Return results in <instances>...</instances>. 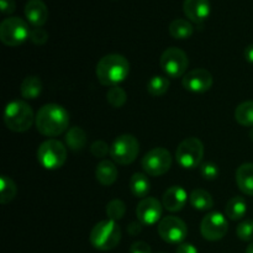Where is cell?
Segmentation results:
<instances>
[{
	"label": "cell",
	"mask_w": 253,
	"mask_h": 253,
	"mask_svg": "<svg viewBox=\"0 0 253 253\" xmlns=\"http://www.w3.org/2000/svg\"><path fill=\"white\" fill-rule=\"evenodd\" d=\"M168 31H169V35L173 39L188 40L189 37H192L193 32H194V27L188 20L177 19L170 22Z\"/></svg>",
	"instance_id": "obj_25"
},
{
	"label": "cell",
	"mask_w": 253,
	"mask_h": 253,
	"mask_svg": "<svg viewBox=\"0 0 253 253\" xmlns=\"http://www.w3.org/2000/svg\"><path fill=\"white\" fill-rule=\"evenodd\" d=\"M130 253H152L151 246L145 241H136L131 245Z\"/></svg>",
	"instance_id": "obj_35"
},
{
	"label": "cell",
	"mask_w": 253,
	"mask_h": 253,
	"mask_svg": "<svg viewBox=\"0 0 253 253\" xmlns=\"http://www.w3.org/2000/svg\"><path fill=\"white\" fill-rule=\"evenodd\" d=\"M21 96L26 100H34L42 93V82L39 77L29 76L22 81L20 86Z\"/></svg>",
	"instance_id": "obj_21"
},
{
	"label": "cell",
	"mask_w": 253,
	"mask_h": 253,
	"mask_svg": "<svg viewBox=\"0 0 253 253\" xmlns=\"http://www.w3.org/2000/svg\"><path fill=\"white\" fill-rule=\"evenodd\" d=\"M66 145L69 150L74 151H82L86 145V133L85 131L82 127H78V126H74V127H71L68 130V132L66 133Z\"/></svg>",
	"instance_id": "obj_24"
},
{
	"label": "cell",
	"mask_w": 253,
	"mask_h": 253,
	"mask_svg": "<svg viewBox=\"0 0 253 253\" xmlns=\"http://www.w3.org/2000/svg\"><path fill=\"white\" fill-rule=\"evenodd\" d=\"M130 73V63L124 56L111 53L104 56L95 68L96 78L103 85L115 86L123 83Z\"/></svg>",
	"instance_id": "obj_2"
},
{
	"label": "cell",
	"mask_w": 253,
	"mask_h": 253,
	"mask_svg": "<svg viewBox=\"0 0 253 253\" xmlns=\"http://www.w3.org/2000/svg\"><path fill=\"white\" fill-rule=\"evenodd\" d=\"M204 157V145L197 137L183 140L175 151L177 163L184 169H194L202 165Z\"/></svg>",
	"instance_id": "obj_7"
},
{
	"label": "cell",
	"mask_w": 253,
	"mask_h": 253,
	"mask_svg": "<svg viewBox=\"0 0 253 253\" xmlns=\"http://www.w3.org/2000/svg\"><path fill=\"white\" fill-rule=\"evenodd\" d=\"M175 253H199V252H198L197 247H195L194 245L185 244V242H183V244L178 245Z\"/></svg>",
	"instance_id": "obj_37"
},
{
	"label": "cell",
	"mask_w": 253,
	"mask_h": 253,
	"mask_svg": "<svg viewBox=\"0 0 253 253\" xmlns=\"http://www.w3.org/2000/svg\"><path fill=\"white\" fill-rule=\"evenodd\" d=\"M189 203L195 210L207 211L214 207V199L211 194L205 189H194L189 195Z\"/></svg>",
	"instance_id": "obj_22"
},
{
	"label": "cell",
	"mask_w": 253,
	"mask_h": 253,
	"mask_svg": "<svg viewBox=\"0 0 253 253\" xmlns=\"http://www.w3.org/2000/svg\"><path fill=\"white\" fill-rule=\"evenodd\" d=\"M237 237L241 241L251 242L253 241V220H245L237 226Z\"/></svg>",
	"instance_id": "obj_31"
},
{
	"label": "cell",
	"mask_w": 253,
	"mask_h": 253,
	"mask_svg": "<svg viewBox=\"0 0 253 253\" xmlns=\"http://www.w3.org/2000/svg\"><path fill=\"white\" fill-rule=\"evenodd\" d=\"M30 40L36 46H42L48 41V32L42 27H34L30 32Z\"/></svg>",
	"instance_id": "obj_34"
},
{
	"label": "cell",
	"mask_w": 253,
	"mask_h": 253,
	"mask_svg": "<svg viewBox=\"0 0 253 253\" xmlns=\"http://www.w3.org/2000/svg\"><path fill=\"white\" fill-rule=\"evenodd\" d=\"M172 155L163 147H156L148 151L141 161L145 173L151 177H160L166 174L172 167Z\"/></svg>",
	"instance_id": "obj_9"
},
{
	"label": "cell",
	"mask_w": 253,
	"mask_h": 253,
	"mask_svg": "<svg viewBox=\"0 0 253 253\" xmlns=\"http://www.w3.org/2000/svg\"><path fill=\"white\" fill-rule=\"evenodd\" d=\"M140 152V143L135 136L124 133L118 136L110 146V157L113 162L126 166L135 162Z\"/></svg>",
	"instance_id": "obj_6"
},
{
	"label": "cell",
	"mask_w": 253,
	"mask_h": 253,
	"mask_svg": "<svg viewBox=\"0 0 253 253\" xmlns=\"http://www.w3.org/2000/svg\"><path fill=\"white\" fill-rule=\"evenodd\" d=\"M141 231H142V224H141L140 221H133L127 226V232L131 236H136V235L140 234Z\"/></svg>",
	"instance_id": "obj_38"
},
{
	"label": "cell",
	"mask_w": 253,
	"mask_h": 253,
	"mask_svg": "<svg viewBox=\"0 0 253 253\" xmlns=\"http://www.w3.org/2000/svg\"><path fill=\"white\" fill-rule=\"evenodd\" d=\"M25 16L34 27H42L48 20V9L42 0H29L25 5Z\"/></svg>",
	"instance_id": "obj_17"
},
{
	"label": "cell",
	"mask_w": 253,
	"mask_h": 253,
	"mask_svg": "<svg viewBox=\"0 0 253 253\" xmlns=\"http://www.w3.org/2000/svg\"><path fill=\"white\" fill-rule=\"evenodd\" d=\"M229 231V222L221 212H210L200 224L202 236L208 241H220Z\"/></svg>",
	"instance_id": "obj_12"
},
{
	"label": "cell",
	"mask_w": 253,
	"mask_h": 253,
	"mask_svg": "<svg viewBox=\"0 0 253 253\" xmlns=\"http://www.w3.org/2000/svg\"><path fill=\"white\" fill-rule=\"evenodd\" d=\"M130 190L133 197L145 199L150 194L151 183L145 173H135L130 179Z\"/></svg>",
	"instance_id": "obj_20"
},
{
	"label": "cell",
	"mask_w": 253,
	"mask_h": 253,
	"mask_svg": "<svg viewBox=\"0 0 253 253\" xmlns=\"http://www.w3.org/2000/svg\"><path fill=\"white\" fill-rule=\"evenodd\" d=\"M235 120L245 127H253V100L244 101L237 106Z\"/></svg>",
	"instance_id": "obj_26"
},
{
	"label": "cell",
	"mask_w": 253,
	"mask_h": 253,
	"mask_svg": "<svg viewBox=\"0 0 253 253\" xmlns=\"http://www.w3.org/2000/svg\"><path fill=\"white\" fill-rule=\"evenodd\" d=\"M29 25L16 16H10L0 24V41L9 47H16L30 39Z\"/></svg>",
	"instance_id": "obj_8"
},
{
	"label": "cell",
	"mask_w": 253,
	"mask_h": 253,
	"mask_svg": "<svg viewBox=\"0 0 253 253\" xmlns=\"http://www.w3.org/2000/svg\"><path fill=\"white\" fill-rule=\"evenodd\" d=\"M126 212V205L123 200L114 199L106 205V216L109 220L113 221H119L125 216Z\"/></svg>",
	"instance_id": "obj_30"
},
{
	"label": "cell",
	"mask_w": 253,
	"mask_h": 253,
	"mask_svg": "<svg viewBox=\"0 0 253 253\" xmlns=\"http://www.w3.org/2000/svg\"><path fill=\"white\" fill-rule=\"evenodd\" d=\"M214 79L211 73L204 68H197L185 73L183 77L182 84L184 89L192 93H205L212 86Z\"/></svg>",
	"instance_id": "obj_14"
},
{
	"label": "cell",
	"mask_w": 253,
	"mask_h": 253,
	"mask_svg": "<svg viewBox=\"0 0 253 253\" xmlns=\"http://www.w3.org/2000/svg\"><path fill=\"white\" fill-rule=\"evenodd\" d=\"M90 153L96 158H104L108 156V153H110V147L105 141H94L90 146Z\"/></svg>",
	"instance_id": "obj_33"
},
{
	"label": "cell",
	"mask_w": 253,
	"mask_h": 253,
	"mask_svg": "<svg viewBox=\"0 0 253 253\" xmlns=\"http://www.w3.org/2000/svg\"><path fill=\"white\" fill-rule=\"evenodd\" d=\"M0 7L4 15H11L16 9L15 0H0Z\"/></svg>",
	"instance_id": "obj_36"
},
{
	"label": "cell",
	"mask_w": 253,
	"mask_h": 253,
	"mask_svg": "<svg viewBox=\"0 0 253 253\" xmlns=\"http://www.w3.org/2000/svg\"><path fill=\"white\" fill-rule=\"evenodd\" d=\"M36 120L32 108L22 100L10 101L4 111V123L14 132H25L30 130Z\"/></svg>",
	"instance_id": "obj_3"
},
{
	"label": "cell",
	"mask_w": 253,
	"mask_h": 253,
	"mask_svg": "<svg viewBox=\"0 0 253 253\" xmlns=\"http://www.w3.org/2000/svg\"><path fill=\"white\" fill-rule=\"evenodd\" d=\"M158 235L167 244L180 245L187 239L188 227L179 217L166 216L158 222Z\"/></svg>",
	"instance_id": "obj_11"
},
{
	"label": "cell",
	"mask_w": 253,
	"mask_h": 253,
	"mask_svg": "<svg viewBox=\"0 0 253 253\" xmlns=\"http://www.w3.org/2000/svg\"><path fill=\"white\" fill-rule=\"evenodd\" d=\"M37 131L47 137L62 135L69 126V113L58 104H46L36 114Z\"/></svg>",
	"instance_id": "obj_1"
},
{
	"label": "cell",
	"mask_w": 253,
	"mask_h": 253,
	"mask_svg": "<svg viewBox=\"0 0 253 253\" xmlns=\"http://www.w3.org/2000/svg\"><path fill=\"white\" fill-rule=\"evenodd\" d=\"M160 64L166 76L175 79L185 76L189 66V59L184 51L178 47H169L161 56Z\"/></svg>",
	"instance_id": "obj_10"
},
{
	"label": "cell",
	"mask_w": 253,
	"mask_h": 253,
	"mask_svg": "<svg viewBox=\"0 0 253 253\" xmlns=\"http://www.w3.org/2000/svg\"><path fill=\"white\" fill-rule=\"evenodd\" d=\"M163 205L156 198L147 197L138 203L136 208V216L137 220L145 226H152L158 224L162 217Z\"/></svg>",
	"instance_id": "obj_13"
},
{
	"label": "cell",
	"mask_w": 253,
	"mask_h": 253,
	"mask_svg": "<svg viewBox=\"0 0 253 253\" xmlns=\"http://www.w3.org/2000/svg\"><path fill=\"white\" fill-rule=\"evenodd\" d=\"M119 175V170L113 161L103 160L99 162L95 169V178L104 187H110L116 182Z\"/></svg>",
	"instance_id": "obj_18"
},
{
	"label": "cell",
	"mask_w": 253,
	"mask_h": 253,
	"mask_svg": "<svg viewBox=\"0 0 253 253\" xmlns=\"http://www.w3.org/2000/svg\"><path fill=\"white\" fill-rule=\"evenodd\" d=\"M247 212V203L242 197H234L227 202L225 207V216L232 221L241 220Z\"/></svg>",
	"instance_id": "obj_23"
},
{
	"label": "cell",
	"mask_w": 253,
	"mask_h": 253,
	"mask_svg": "<svg viewBox=\"0 0 253 253\" xmlns=\"http://www.w3.org/2000/svg\"><path fill=\"white\" fill-rule=\"evenodd\" d=\"M169 89V81L163 76H153L147 83V91L152 96H162Z\"/></svg>",
	"instance_id": "obj_28"
},
{
	"label": "cell",
	"mask_w": 253,
	"mask_h": 253,
	"mask_svg": "<svg viewBox=\"0 0 253 253\" xmlns=\"http://www.w3.org/2000/svg\"><path fill=\"white\" fill-rule=\"evenodd\" d=\"M17 194V187L14 180L7 175L0 177V203L2 205L12 202Z\"/></svg>",
	"instance_id": "obj_27"
},
{
	"label": "cell",
	"mask_w": 253,
	"mask_h": 253,
	"mask_svg": "<svg viewBox=\"0 0 253 253\" xmlns=\"http://www.w3.org/2000/svg\"><path fill=\"white\" fill-rule=\"evenodd\" d=\"M91 246L99 251H111L121 241V229L113 220H103L91 229L89 235Z\"/></svg>",
	"instance_id": "obj_4"
},
{
	"label": "cell",
	"mask_w": 253,
	"mask_h": 253,
	"mask_svg": "<svg viewBox=\"0 0 253 253\" xmlns=\"http://www.w3.org/2000/svg\"><path fill=\"white\" fill-rule=\"evenodd\" d=\"M37 160L44 169L54 170L63 167L67 161V148L61 141L49 138L40 145Z\"/></svg>",
	"instance_id": "obj_5"
},
{
	"label": "cell",
	"mask_w": 253,
	"mask_h": 253,
	"mask_svg": "<svg viewBox=\"0 0 253 253\" xmlns=\"http://www.w3.org/2000/svg\"><path fill=\"white\" fill-rule=\"evenodd\" d=\"M236 183L244 194L253 197V163H244L237 168Z\"/></svg>",
	"instance_id": "obj_19"
},
{
	"label": "cell",
	"mask_w": 253,
	"mask_h": 253,
	"mask_svg": "<svg viewBox=\"0 0 253 253\" xmlns=\"http://www.w3.org/2000/svg\"><path fill=\"white\" fill-rule=\"evenodd\" d=\"M188 202V194L184 188L173 185L168 188L162 197V205L170 212L180 211Z\"/></svg>",
	"instance_id": "obj_16"
},
{
	"label": "cell",
	"mask_w": 253,
	"mask_h": 253,
	"mask_svg": "<svg viewBox=\"0 0 253 253\" xmlns=\"http://www.w3.org/2000/svg\"><path fill=\"white\" fill-rule=\"evenodd\" d=\"M106 99H108V103L113 108L120 109L126 104L127 95H126V91L121 86L115 85L109 88L108 93H106Z\"/></svg>",
	"instance_id": "obj_29"
},
{
	"label": "cell",
	"mask_w": 253,
	"mask_h": 253,
	"mask_svg": "<svg viewBox=\"0 0 253 253\" xmlns=\"http://www.w3.org/2000/svg\"><path fill=\"white\" fill-rule=\"evenodd\" d=\"M210 1L209 0H184L183 11L185 16L195 24H202L210 15Z\"/></svg>",
	"instance_id": "obj_15"
},
{
	"label": "cell",
	"mask_w": 253,
	"mask_h": 253,
	"mask_svg": "<svg viewBox=\"0 0 253 253\" xmlns=\"http://www.w3.org/2000/svg\"><path fill=\"white\" fill-rule=\"evenodd\" d=\"M250 136H251V138H252V140H253V127H252L251 132H250Z\"/></svg>",
	"instance_id": "obj_41"
},
{
	"label": "cell",
	"mask_w": 253,
	"mask_h": 253,
	"mask_svg": "<svg viewBox=\"0 0 253 253\" xmlns=\"http://www.w3.org/2000/svg\"><path fill=\"white\" fill-rule=\"evenodd\" d=\"M245 58H246V61H249L250 63L253 64V43L249 44V46L246 47V49H245Z\"/></svg>",
	"instance_id": "obj_39"
},
{
	"label": "cell",
	"mask_w": 253,
	"mask_h": 253,
	"mask_svg": "<svg viewBox=\"0 0 253 253\" xmlns=\"http://www.w3.org/2000/svg\"><path fill=\"white\" fill-rule=\"evenodd\" d=\"M246 253H253V242H251V244H250L249 246H247Z\"/></svg>",
	"instance_id": "obj_40"
},
{
	"label": "cell",
	"mask_w": 253,
	"mask_h": 253,
	"mask_svg": "<svg viewBox=\"0 0 253 253\" xmlns=\"http://www.w3.org/2000/svg\"><path fill=\"white\" fill-rule=\"evenodd\" d=\"M200 175L205 180H214L219 175V168L212 162H204L199 166Z\"/></svg>",
	"instance_id": "obj_32"
}]
</instances>
